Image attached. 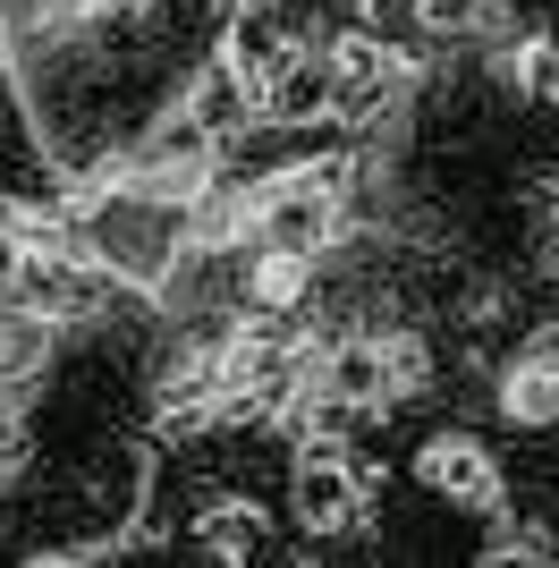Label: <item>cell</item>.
Returning a JSON list of instances; mask_svg holds the SVG:
<instances>
[{
    "label": "cell",
    "mask_w": 559,
    "mask_h": 568,
    "mask_svg": "<svg viewBox=\"0 0 559 568\" xmlns=\"http://www.w3.org/2000/svg\"><path fill=\"white\" fill-rule=\"evenodd\" d=\"M365 467L348 458V442H305L297 475H288V509H297L305 535H348L365 518Z\"/></svg>",
    "instance_id": "1"
},
{
    "label": "cell",
    "mask_w": 559,
    "mask_h": 568,
    "mask_svg": "<svg viewBox=\"0 0 559 568\" xmlns=\"http://www.w3.org/2000/svg\"><path fill=\"white\" fill-rule=\"evenodd\" d=\"M314 60H323V77H331V111H382V102L398 94V77H407L398 43H382V26H348V34H331Z\"/></svg>",
    "instance_id": "2"
},
{
    "label": "cell",
    "mask_w": 559,
    "mask_h": 568,
    "mask_svg": "<svg viewBox=\"0 0 559 568\" xmlns=\"http://www.w3.org/2000/svg\"><path fill=\"white\" fill-rule=\"evenodd\" d=\"M500 425L509 433H559V323L517 339V356L500 365Z\"/></svg>",
    "instance_id": "3"
},
{
    "label": "cell",
    "mask_w": 559,
    "mask_h": 568,
    "mask_svg": "<svg viewBox=\"0 0 559 568\" xmlns=\"http://www.w3.org/2000/svg\"><path fill=\"white\" fill-rule=\"evenodd\" d=\"M416 484L433 500H449V509H500V493H509V475H500V458L475 442V433H433L416 450Z\"/></svg>",
    "instance_id": "4"
},
{
    "label": "cell",
    "mask_w": 559,
    "mask_h": 568,
    "mask_svg": "<svg viewBox=\"0 0 559 568\" xmlns=\"http://www.w3.org/2000/svg\"><path fill=\"white\" fill-rule=\"evenodd\" d=\"M314 297H323V281H314V255H297V246H272V237L237 246V306H246V314H305Z\"/></svg>",
    "instance_id": "5"
},
{
    "label": "cell",
    "mask_w": 559,
    "mask_h": 568,
    "mask_svg": "<svg viewBox=\"0 0 559 568\" xmlns=\"http://www.w3.org/2000/svg\"><path fill=\"white\" fill-rule=\"evenodd\" d=\"M186 535H195V551L212 568H255L272 551V509L263 500H212V509H195Z\"/></svg>",
    "instance_id": "6"
},
{
    "label": "cell",
    "mask_w": 559,
    "mask_h": 568,
    "mask_svg": "<svg viewBox=\"0 0 559 568\" xmlns=\"http://www.w3.org/2000/svg\"><path fill=\"white\" fill-rule=\"evenodd\" d=\"M500 77L517 85V102L559 111V34H517V43L500 51Z\"/></svg>",
    "instance_id": "7"
},
{
    "label": "cell",
    "mask_w": 559,
    "mask_h": 568,
    "mask_svg": "<svg viewBox=\"0 0 559 568\" xmlns=\"http://www.w3.org/2000/svg\"><path fill=\"white\" fill-rule=\"evenodd\" d=\"M517 34H535V26H526V0H466V43H500L509 51Z\"/></svg>",
    "instance_id": "8"
},
{
    "label": "cell",
    "mask_w": 559,
    "mask_h": 568,
    "mask_svg": "<svg viewBox=\"0 0 559 568\" xmlns=\"http://www.w3.org/2000/svg\"><path fill=\"white\" fill-rule=\"evenodd\" d=\"M43 348H51L43 323H26V314H0V382L34 374V365H43Z\"/></svg>",
    "instance_id": "9"
},
{
    "label": "cell",
    "mask_w": 559,
    "mask_h": 568,
    "mask_svg": "<svg viewBox=\"0 0 559 568\" xmlns=\"http://www.w3.org/2000/svg\"><path fill=\"white\" fill-rule=\"evenodd\" d=\"M416 26L433 43H466V0H416Z\"/></svg>",
    "instance_id": "10"
},
{
    "label": "cell",
    "mask_w": 559,
    "mask_h": 568,
    "mask_svg": "<svg viewBox=\"0 0 559 568\" xmlns=\"http://www.w3.org/2000/svg\"><path fill=\"white\" fill-rule=\"evenodd\" d=\"M551 263H559V195H551Z\"/></svg>",
    "instance_id": "11"
}]
</instances>
